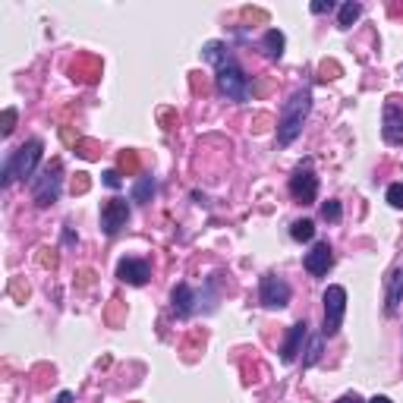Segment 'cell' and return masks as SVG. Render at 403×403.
Returning <instances> with one entry per match:
<instances>
[{
    "mask_svg": "<svg viewBox=\"0 0 403 403\" xmlns=\"http://www.w3.org/2000/svg\"><path fill=\"white\" fill-rule=\"evenodd\" d=\"M173 312H177V318H190L192 312H196L199 306V293L192 290L190 284H177L173 287Z\"/></svg>",
    "mask_w": 403,
    "mask_h": 403,
    "instance_id": "cell-12",
    "label": "cell"
},
{
    "mask_svg": "<svg viewBox=\"0 0 403 403\" xmlns=\"http://www.w3.org/2000/svg\"><path fill=\"white\" fill-rule=\"evenodd\" d=\"M347 315V290L344 287H328L325 290V328H321V337H334L344 325Z\"/></svg>",
    "mask_w": 403,
    "mask_h": 403,
    "instance_id": "cell-5",
    "label": "cell"
},
{
    "mask_svg": "<svg viewBox=\"0 0 403 403\" xmlns=\"http://www.w3.org/2000/svg\"><path fill=\"white\" fill-rule=\"evenodd\" d=\"M284 32H278V29H268L265 32V38H261V51H265V57L268 60H280L284 57Z\"/></svg>",
    "mask_w": 403,
    "mask_h": 403,
    "instance_id": "cell-15",
    "label": "cell"
},
{
    "mask_svg": "<svg viewBox=\"0 0 403 403\" xmlns=\"http://www.w3.org/2000/svg\"><path fill=\"white\" fill-rule=\"evenodd\" d=\"M388 202L394 208H403V183H391L388 186Z\"/></svg>",
    "mask_w": 403,
    "mask_h": 403,
    "instance_id": "cell-21",
    "label": "cell"
},
{
    "mask_svg": "<svg viewBox=\"0 0 403 403\" xmlns=\"http://www.w3.org/2000/svg\"><path fill=\"white\" fill-rule=\"evenodd\" d=\"M337 403H362L359 397H356V394H344V397H340Z\"/></svg>",
    "mask_w": 403,
    "mask_h": 403,
    "instance_id": "cell-26",
    "label": "cell"
},
{
    "mask_svg": "<svg viewBox=\"0 0 403 403\" xmlns=\"http://www.w3.org/2000/svg\"><path fill=\"white\" fill-rule=\"evenodd\" d=\"M359 16H362V4H356V0H347V4L340 6V19H337V25H340V29H350V25H353Z\"/></svg>",
    "mask_w": 403,
    "mask_h": 403,
    "instance_id": "cell-18",
    "label": "cell"
},
{
    "mask_svg": "<svg viewBox=\"0 0 403 403\" xmlns=\"http://www.w3.org/2000/svg\"><path fill=\"white\" fill-rule=\"evenodd\" d=\"M126 221H130V202L111 199V202L101 205V227H104L107 237H117V233L126 227Z\"/></svg>",
    "mask_w": 403,
    "mask_h": 403,
    "instance_id": "cell-8",
    "label": "cell"
},
{
    "mask_svg": "<svg viewBox=\"0 0 403 403\" xmlns=\"http://www.w3.org/2000/svg\"><path fill=\"white\" fill-rule=\"evenodd\" d=\"M309 167H312V161H306V164L290 177V196L297 199L299 205H312L315 196H318V177H315Z\"/></svg>",
    "mask_w": 403,
    "mask_h": 403,
    "instance_id": "cell-6",
    "label": "cell"
},
{
    "mask_svg": "<svg viewBox=\"0 0 403 403\" xmlns=\"http://www.w3.org/2000/svg\"><path fill=\"white\" fill-rule=\"evenodd\" d=\"M120 164H123V167H136V158H132V154H120Z\"/></svg>",
    "mask_w": 403,
    "mask_h": 403,
    "instance_id": "cell-25",
    "label": "cell"
},
{
    "mask_svg": "<svg viewBox=\"0 0 403 403\" xmlns=\"http://www.w3.org/2000/svg\"><path fill=\"white\" fill-rule=\"evenodd\" d=\"M318 359H321V337H312V340H309L306 356H302V366H315Z\"/></svg>",
    "mask_w": 403,
    "mask_h": 403,
    "instance_id": "cell-20",
    "label": "cell"
},
{
    "mask_svg": "<svg viewBox=\"0 0 403 403\" xmlns=\"http://www.w3.org/2000/svg\"><path fill=\"white\" fill-rule=\"evenodd\" d=\"M104 186H111V190H120V186H123V180H120L117 170H104Z\"/></svg>",
    "mask_w": 403,
    "mask_h": 403,
    "instance_id": "cell-23",
    "label": "cell"
},
{
    "mask_svg": "<svg viewBox=\"0 0 403 403\" xmlns=\"http://www.w3.org/2000/svg\"><path fill=\"white\" fill-rule=\"evenodd\" d=\"M403 302V268H397V271L391 274V280H388V302H385V312L388 315H397Z\"/></svg>",
    "mask_w": 403,
    "mask_h": 403,
    "instance_id": "cell-14",
    "label": "cell"
},
{
    "mask_svg": "<svg viewBox=\"0 0 403 403\" xmlns=\"http://www.w3.org/2000/svg\"><path fill=\"white\" fill-rule=\"evenodd\" d=\"M13 130H16V111H13V107H6V111H4V126H0V132H4V136H10Z\"/></svg>",
    "mask_w": 403,
    "mask_h": 403,
    "instance_id": "cell-22",
    "label": "cell"
},
{
    "mask_svg": "<svg viewBox=\"0 0 403 403\" xmlns=\"http://www.w3.org/2000/svg\"><path fill=\"white\" fill-rule=\"evenodd\" d=\"M60 186H63V167L60 161H51L35 180H32V199L38 208H51L60 199Z\"/></svg>",
    "mask_w": 403,
    "mask_h": 403,
    "instance_id": "cell-4",
    "label": "cell"
},
{
    "mask_svg": "<svg viewBox=\"0 0 403 403\" xmlns=\"http://www.w3.org/2000/svg\"><path fill=\"white\" fill-rule=\"evenodd\" d=\"M117 278L123 280V284H130V287H142V284H149L151 268H149V261L145 259H123L117 265Z\"/></svg>",
    "mask_w": 403,
    "mask_h": 403,
    "instance_id": "cell-10",
    "label": "cell"
},
{
    "mask_svg": "<svg viewBox=\"0 0 403 403\" xmlns=\"http://www.w3.org/2000/svg\"><path fill=\"white\" fill-rule=\"evenodd\" d=\"M57 403H73V394H70V391H63V394L57 397Z\"/></svg>",
    "mask_w": 403,
    "mask_h": 403,
    "instance_id": "cell-27",
    "label": "cell"
},
{
    "mask_svg": "<svg viewBox=\"0 0 403 403\" xmlns=\"http://www.w3.org/2000/svg\"><path fill=\"white\" fill-rule=\"evenodd\" d=\"M154 192H158V183L151 177H139V183L132 186V202H151Z\"/></svg>",
    "mask_w": 403,
    "mask_h": 403,
    "instance_id": "cell-17",
    "label": "cell"
},
{
    "mask_svg": "<svg viewBox=\"0 0 403 403\" xmlns=\"http://www.w3.org/2000/svg\"><path fill=\"white\" fill-rule=\"evenodd\" d=\"M309 111H312V92H309V89L293 92V98L287 101L284 111H280V123H278V142L280 145H290L293 139L299 136Z\"/></svg>",
    "mask_w": 403,
    "mask_h": 403,
    "instance_id": "cell-2",
    "label": "cell"
},
{
    "mask_svg": "<svg viewBox=\"0 0 403 403\" xmlns=\"http://www.w3.org/2000/svg\"><path fill=\"white\" fill-rule=\"evenodd\" d=\"M309 337V325L306 321H297V325L290 328V337H287V344H284V350H280V359L284 362H293L299 356V347H302V340Z\"/></svg>",
    "mask_w": 403,
    "mask_h": 403,
    "instance_id": "cell-13",
    "label": "cell"
},
{
    "mask_svg": "<svg viewBox=\"0 0 403 403\" xmlns=\"http://www.w3.org/2000/svg\"><path fill=\"white\" fill-rule=\"evenodd\" d=\"M334 265V252L328 243H315L312 252H306V271L312 274V278H321V274H328Z\"/></svg>",
    "mask_w": 403,
    "mask_h": 403,
    "instance_id": "cell-11",
    "label": "cell"
},
{
    "mask_svg": "<svg viewBox=\"0 0 403 403\" xmlns=\"http://www.w3.org/2000/svg\"><path fill=\"white\" fill-rule=\"evenodd\" d=\"M321 218L331 221V224H337V221L344 218V208H340V202L337 199H328L325 205H321Z\"/></svg>",
    "mask_w": 403,
    "mask_h": 403,
    "instance_id": "cell-19",
    "label": "cell"
},
{
    "mask_svg": "<svg viewBox=\"0 0 403 403\" xmlns=\"http://www.w3.org/2000/svg\"><path fill=\"white\" fill-rule=\"evenodd\" d=\"M368 403H391V400H388V397H372Z\"/></svg>",
    "mask_w": 403,
    "mask_h": 403,
    "instance_id": "cell-28",
    "label": "cell"
},
{
    "mask_svg": "<svg viewBox=\"0 0 403 403\" xmlns=\"http://www.w3.org/2000/svg\"><path fill=\"white\" fill-rule=\"evenodd\" d=\"M205 60L214 66V79H218V92L227 101H246L249 98V82H246L243 66L233 60V54L227 44L221 42H208L205 44Z\"/></svg>",
    "mask_w": 403,
    "mask_h": 403,
    "instance_id": "cell-1",
    "label": "cell"
},
{
    "mask_svg": "<svg viewBox=\"0 0 403 403\" xmlns=\"http://www.w3.org/2000/svg\"><path fill=\"white\" fill-rule=\"evenodd\" d=\"M334 10V0H315V4H312V13H318V16H321V13H331Z\"/></svg>",
    "mask_w": 403,
    "mask_h": 403,
    "instance_id": "cell-24",
    "label": "cell"
},
{
    "mask_svg": "<svg viewBox=\"0 0 403 403\" xmlns=\"http://www.w3.org/2000/svg\"><path fill=\"white\" fill-rule=\"evenodd\" d=\"M381 132H385L388 145H403V104H397V98L385 101V111H381Z\"/></svg>",
    "mask_w": 403,
    "mask_h": 403,
    "instance_id": "cell-7",
    "label": "cell"
},
{
    "mask_svg": "<svg viewBox=\"0 0 403 403\" xmlns=\"http://www.w3.org/2000/svg\"><path fill=\"white\" fill-rule=\"evenodd\" d=\"M42 151H44V142L42 139H29L25 145H19L16 151L6 158L4 164V173H0V186H10L13 180H29L32 173H35L38 161H42Z\"/></svg>",
    "mask_w": 403,
    "mask_h": 403,
    "instance_id": "cell-3",
    "label": "cell"
},
{
    "mask_svg": "<svg viewBox=\"0 0 403 403\" xmlns=\"http://www.w3.org/2000/svg\"><path fill=\"white\" fill-rule=\"evenodd\" d=\"M290 284L287 280H280V278H274V274H265L261 278V302H265L268 309H284L287 302H290Z\"/></svg>",
    "mask_w": 403,
    "mask_h": 403,
    "instance_id": "cell-9",
    "label": "cell"
},
{
    "mask_svg": "<svg viewBox=\"0 0 403 403\" xmlns=\"http://www.w3.org/2000/svg\"><path fill=\"white\" fill-rule=\"evenodd\" d=\"M290 237L297 240V243H309V240L315 237V224L309 218H299V221H293L290 224Z\"/></svg>",
    "mask_w": 403,
    "mask_h": 403,
    "instance_id": "cell-16",
    "label": "cell"
}]
</instances>
